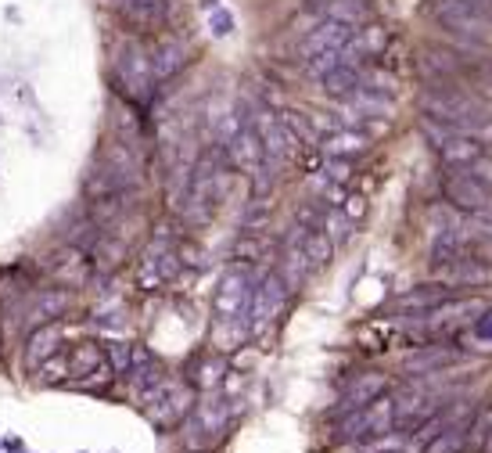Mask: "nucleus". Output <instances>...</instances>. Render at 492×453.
I'll return each instance as SVG.
<instances>
[{
    "label": "nucleus",
    "mask_w": 492,
    "mask_h": 453,
    "mask_svg": "<svg viewBox=\"0 0 492 453\" xmlns=\"http://www.w3.org/2000/svg\"><path fill=\"white\" fill-rule=\"evenodd\" d=\"M323 4H327V0H320V7H323Z\"/></svg>",
    "instance_id": "obj_47"
},
{
    "label": "nucleus",
    "mask_w": 492,
    "mask_h": 453,
    "mask_svg": "<svg viewBox=\"0 0 492 453\" xmlns=\"http://www.w3.org/2000/svg\"><path fill=\"white\" fill-rule=\"evenodd\" d=\"M115 4V11H119V18L133 29V32H159V29H166V22H169V4L166 0H112Z\"/></svg>",
    "instance_id": "obj_14"
},
{
    "label": "nucleus",
    "mask_w": 492,
    "mask_h": 453,
    "mask_svg": "<svg viewBox=\"0 0 492 453\" xmlns=\"http://www.w3.org/2000/svg\"><path fill=\"white\" fill-rule=\"evenodd\" d=\"M482 429H486V450L492 453V411L486 414V425H482Z\"/></svg>",
    "instance_id": "obj_45"
},
{
    "label": "nucleus",
    "mask_w": 492,
    "mask_h": 453,
    "mask_svg": "<svg viewBox=\"0 0 492 453\" xmlns=\"http://www.w3.org/2000/svg\"><path fill=\"white\" fill-rule=\"evenodd\" d=\"M130 353H133V346H126V342H108V346H105V360H108V367H112L115 375H126V371H130Z\"/></svg>",
    "instance_id": "obj_39"
},
{
    "label": "nucleus",
    "mask_w": 492,
    "mask_h": 453,
    "mask_svg": "<svg viewBox=\"0 0 492 453\" xmlns=\"http://www.w3.org/2000/svg\"><path fill=\"white\" fill-rule=\"evenodd\" d=\"M223 155H227V166L245 173V177H255L262 169V162H266V148H262L259 133L251 130V122H245L238 133H231L223 140Z\"/></svg>",
    "instance_id": "obj_12"
},
{
    "label": "nucleus",
    "mask_w": 492,
    "mask_h": 453,
    "mask_svg": "<svg viewBox=\"0 0 492 453\" xmlns=\"http://www.w3.org/2000/svg\"><path fill=\"white\" fill-rule=\"evenodd\" d=\"M266 216H269V202H266V198H251V205H248V213H245V231H248V234L262 231Z\"/></svg>",
    "instance_id": "obj_40"
},
{
    "label": "nucleus",
    "mask_w": 492,
    "mask_h": 453,
    "mask_svg": "<svg viewBox=\"0 0 492 453\" xmlns=\"http://www.w3.org/2000/svg\"><path fill=\"white\" fill-rule=\"evenodd\" d=\"M65 310H68V292L47 288V292H40V299H36V306H32V321H36V324H50V321L61 317Z\"/></svg>",
    "instance_id": "obj_28"
},
{
    "label": "nucleus",
    "mask_w": 492,
    "mask_h": 453,
    "mask_svg": "<svg viewBox=\"0 0 492 453\" xmlns=\"http://www.w3.org/2000/svg\"><path fill=\"white\" fill-rule=\"evenodd\" d=\"M345 61V54L342 50H323V54H313V58H305V72L313 76V79H323L331 68H338Z\"/></svg>",
    "instance_id": "obj_37"
},
{
    "label": "nucleus",
    "mask_w": 492,
    "mask_h": 453,
    "mask_svg": "<svg viewBox=\"0 0 492 453\" xmlns=\"http://www.w3.org/2000/svg\"><path fill=\"white\" fill-rule=\"evenodd\" d=\"M435 277L450 288H486L492 285V263L489 259H453V263H439Z\"/></svg>",
    "instance_id": "obj_16"
},
{
    "label": "nucleus",
    "mask_w": 492,
    "mask_h": 453,
    "mask_svg": "<svg viewBox=\"0 0 492 453\" xmlns=\"http://www.w3.org/2000/svg\"><path fill=\"white\" fill-rule=\"evenodd\" d=\"M468 173H471L475 180H482V184L492 191V151H489V148H486V155H482V159H475V162L468 166Z\"/></svg>",
    "instance_id": "obj_41"
},
{
    "label": "nucleus",
    "mask_w": 492,
    "mask_h": 453,
    "mask_svg": "<svg viewBox=\"0 0 492 453\" xmlns=\"http://www.w3.org/2000/svg\"><path fill=\"white\" fill-rule=\"evenodd\" d=\"M457 349H446V346H421L417 353H410L406 360H403V371L406 375H439V371H446V367H453L457 364Z\"/></svg>",
    "instance_id": "obj_22"
},
{
    "label": "nucleus",
    "mask_w": 492,
    "mask_h": 453,
    "mask_svg": "<svg viewBox=\"0 0 492 453\" xmlns=\"http://www.w3.org/2000/svg\"><path fill=\"white\" fill-rule=\"evenodd\" d=\"M345 216H349L352 223H356V220L363 216V198H360V195H352V198H345Z\"/></svg>",
    "instance_id": "obj_43"
},
{
    "label": "nucleus",
    "mask_w": 492,
    "mask_h": 453,
    "mask_svg": "<svg viewBox=\"0 0 492 453\" xmlns=\"http://www.w3.org/2000/svg\"><path fill=\"white\" fill-rule=\"evenodd\" d=\"M58 342H61V328L50 321V324H40L32 335H29V342H25V367L29 371H36L40 364H47L54 353H58Z\"/></svg>",
    "instance_id": "obj_26"
},
{
    "label": "nucleus",
    "mask_w": 492,
    "mask_h": 453,
    "mask_svg": "<svg viewBox=\"0 0 492 453\" xmlns=\"http://www.w3.org/2000/svg\"><path fill=\"white\" fill-rule=\"evenodd\" d=\"M453 259H489L492 263V223L457 216L453 223H442L432 238V267L453 263Z\"/></svg>",
    "instance_id": "obj_2"
},
{
    "label": "nucleus",
    "mask_w": 492,
    "mask_h": 453,
    "mask_svg": "<svg viewBox=\"0 0 492 453\" xmlns=\"http://www.w3.org/2000/svg\"><path fill=\"white\" fill-rule=\"evenodd\" d=\"M187 443L198 450V447H209L216 443L223 432H227V421H231V400L223 396H213L205 403H198V411H191L187 418Z\"/></svg>",
    "instance_id": "obj_9"
},
{
    "label": "nucleus",
    "mask_w": 492,
    "mask_h": 453,
    "mask_svg": "<svg viewBox=\"0 0 492 453\" xmlns=\"http://www.w3.org/2000/svg\"><path fill=\"white\" fill-rule=\"evenodd\" d=\"M428 11L446 36L492 47V14L478 0H428Z\"/></svg>",
    "instance_id": "obj_4"
},
{
    "label": "nucleus",
    "mask_w": 492,
    "mask_h": 453,
    "mask_svg": "<svg viewBox=\"0 0 492 453\" xmlns=\"http://www.w3.org/2000/svg\"><path fill=\"white\" fill-rule=\"evenodd\" d=\"M223 378H227V360H223V357H202V360L195 364V375H191V382H195L198 389H205V393L220 389Z\"/></svg>",
    "instance_id": "obj_29"
},
{
    "label": "nucleus",
    "mask_w": 492,
    "mask_h": 453,
    "mask_svg": "<svg viewBox=\"0 0 492 453\" xmlns=\"http://www.w3.org/2000/svg\"><path fill=\"white\" fill-rule=\"evenodd\" d=\"M435 151H439V159H442V166H446V169H468L475 159H482V155H486V144H482V140H475V137H468V133L450 130V133H446V140H442Z\"/></svg>",
    "instance_id": "obj_18"
},
{
    "label": "nucleus",
    "mask_w": 492,
    "mask_h": 453,
    "mask_svg": "<svg viewBox=\"0 0 492 453\" xmlns=\"http://www.w3.org/2000/svg\"><path fill=\"white\" fill-rule=\"evenodd\" d=\"M327 202H302L298 213H295V223L305 227V231H320L323 227V216H327Z\"/></svg>",
    "instance_id": "obj_36"
},
{
    "label": "nucleus",
    "mask_w": 492,
    "mask_h": 453,
    "mask_svg": "<svg viewBox=\"0 0 492 453\" xmlns=\"http://www.w3.org/2000/svg\"><path fill=\"white\" fill-rule=\"evenodd\" d=\"M144 400V414L155 429H173L180 425L191 411H195V393L187 382H177V378H162L155 389L141 393Z\"/></svg>",
    "instance_id": "obj_5"
},
{
    "label": "nucleus",
    "mask_w": 492,
    "mask_h": 453,
    "mask_svg": "<svg viewBox=\"0 0 492 453\" xmlns=\"http://www.w3.org/2000/svg\"><path fill=\"white\" fill-rule=\"evenodd\" d=\"M442 195H446L450 209H457L471 220L492 223V191L482 180H475L468 169H450L442 177Z\"/></svg>",
    "instance_id": "obj_6"
},
{
    "label": "nucleus",
    "mask_w": 492,
    "mask_h": 453,
    "mask_svg": "<svg viewBox=\"0 0 492 453\" xmlns=\"http://www.w3.org/2000/svg\"><path fill=\"white\" fill-rule=\"evenodd\" d=\"M349 227H352V220L342 213V209H327V216H323V234L331 238V241H345L349 238Z\"/></svg>",
    "instance_id": "obj_38"
},
{
    "label": "nucleus",
    "mask_w": 492,
    "mask_h": 453,
    "mask_svg": "<svg viewBox=\"0 0 492 453\" xmlns=\"http://www.w3.org/2000/svg\"><path fill=\"white\" fill-rule=\"evenodd\" d=\"M349 169H352V162H349V159H327V173H331V180H334V184L349 180Z\"/></svg>",
    "instance_id": "obj_42"
},
{
    "label": "nucleus",
    "mask_w": 492,
    "mask_h": 453,
    "mask_svg": "<svg viewBox=\"0 0 492 453\" xmlns=\"http://www.w3.org/2000/svg\"><path fill=\"white\" fill-rule=\"evenodd\" d=\"M280 119H284V126L291 130V137H295L298 144H305V148H320V130L313 126L309 115H302V112H280Z\"/></svg>",
    "instance_id": "obj_31"
},
{
    "label": "nucleus",
    "mask_w": 492,
    "mask_h": 453,
    "mask_svg": "<svg viewBox=\"0 0 492 453\" xmlns=\"http://www.w3.org/2000/svg\"><path fill=\"white\" fill-rule=\"evenodd\" d=\"M180 252L173 249V241H166V234H159L151 245H148V252H144V259H141V270H137V285L144 288V292H155V288H162V285H169L177 274H180Z\"/></svg>",
    "instance_id": "obj_8"
},
{
    "label": "nucleus",
    "mask_w": 492,
    "mask_h": 453,
    "mask_svg": "<svg viewBox=\"0 0 492 453\" xmlns=\"http://www.w3.org/2000/svg\"><path fill=\"white\" fill-rule=\"evenodd\" d=\"M392 429V400L388 396H378L370 407H367V436H385Z\"/></svg>",
    "instance_id": "obj_33"
},
{
    "label": "nucleus",
    "mask_w": 492,
    "mask_h": 453,
    "mask_svg": "<svg viewBox=\"0 0 492 453\" xmlns=\"http://www.w3.org/2000/svg\"><path fill=\"white\" fill-rule=\"evenodd\" d=\"M385 393H388V378H385V375H378V371L360 375V378H352V382L345 385L342 407H334L331 418H345V414H352V411H360V407H370V403H374L378 396H385Z\"/></svg>",
    "instance_id": "obj_17"
},
{
    "label": "nucleus",
    "mask_w": 492,
    "mask_h": 453,
    "mask_svg": "<svg viewBox=\"0 0 492 453\" xmlns=\"http://www.w3.org/2000/svg\"><path fill=\"white\" fill-rule=\"evenodd\" d=\"M302 249H305L309 270H320V267H327V263H331V256H334V241H331L323 231H305V238H302Z\"/></svg>",
    "instance_id": "obj_30"
},
{
    "label": "nucleus",
    "mask_w": 492,
    "mask_h": 453,
    "mask_svg": "<svg viewBox=\"0 0 492 453\" xmlns=\"http://www.w3.org/2000/svg\"><path fill=\"white\" fill-rule=\"evenodd\" d=\"M360 86H363V68H360L356 61H342L338 68H331V72L323 76V94L334 97V101H342V104H345Z\"/></svg>",
    "instance_id": "obj_25"
},
{
    "label": "nucleus",
    "mask_w": 492,
    "mask_h": 453,
    "mask_svg": "<svg viewBox=\"0 0 492 453\" xmlns=\"http://www.w3.org/2000/svg\"><path fill=\"white\" fill-rule=\"evenodd\" d=\"M320 148H323L331 159H356L360 151L370 148V137H367L360 126H342V130L327 133V140H323Z\"/></svg>",
    "instance_id": "obj_27"
},
{
    "label": "nucleus",
    "mask_w": 492,
    "mask_h": 453,
    "mask_svg": "<svg viewBox=\"0 0 492 453\" xmlns=\"http://www.w3.org/2000/svg\"><path fill=\"white\" fill-rule=\"evenodd\" d=\"M112 83L115 90L130 101V104H148L151 94H155V72H151V54L141 40H126L119 50H115V61H112Z\"/></svg>",
    "instance_id": "obj_3"
},
{
    "label": "nucleus",
    "mask_w": 492,
    "mask_h": 453,
    "mask_svg": "<svg viewBox=\"0 0 492 453\" xmlns=\"http://www.w3.org/2000/svg\"><path fill=\"white\" fill-rule=\"evenodd\" d=\"M435 411H439L435 393H428L424 385H403V389L392 396V429H417V425H424Z\"/></svg>",
    "instance_id": "obj_10"
},
{
    "label": "nucleus",
    "mask_w": 492,
    "mask_h": 453,
    "mask_svg": "<svg viewBox=\"0 0 492 453\" xmlns=\"http://www.w3.org/2000/svg\"><path fill=\"white\" fill-rule=\"evenodd\" d=\"M287 295H291V288H287V281L280 277V270H266L262 277H255V281H251L248 306H245V328L248 331L262 328V324L277 313V306H280Z\"/></svg>",
    "instance_id": "obj_7"
},
{
    "label": "nucleus",
    "mask_w": 492,
    "mask_h": 453,
    "mask_svg": "<svg viewBox=\"0 0 492 453\" xmlns=\"http://www.w3.org/2000/svg\"><path fill=\"white\" fill-rule=\"evenodd\" d=\"M352 32H356V25L338 22V18H323L316 29L305 32V40L298 43V54L313 58V54H323V50H345V43L352 40Z\"/></svg>",
    "instance_id": "obj_15"
},
{
    "label": "nucleus",
    "mask_w": 492,
    "mask_h": 453,
    "mask_svg": "<svg viewBox=\"0 0 492 453\" xmlns=\"http://www.w3.org/2000/svg\"><path fill=\"white\" fill-rule=\"evenodd\" d=\"M302 238H305V227H291L287 241H284V259H280V277L287 281V288H302L305 277H309V259H305V249H302Z\"/></svg>",
    "instance_id": "obj_19"
},
{
    "label": "nucleus",
    "mask_w": 492,
    "mask_h": 453,
    "mask_svg": "<svg viewBox=\"0 0 492 453\" xmlns=\"http://www.w3.org/2000/svg\"><path fill=\"white\" fill-rule=\"evenodd\" d=\"M251 274L248 270H227L220 288H216V317L220 321H238L245 317V306H248V295H251Z\"/></svg>",
    "instance_id": "obj_13"
},
{
    "label": "nucleus",
    "mask_w": 492,
    "mask_h": 453,
    "mask_svg": "<svg viewBox=\"0 0 492 453\" xmlns=\"http://www.w3.org/2000/svg\"><path fill=\"white\" fill-rule=\"evenodd\" d=\"M453 292H457V288H450V285H442V281L417 285L414 292L399 295V310H406V313H432V310H439L442 303H450Z\"/></svg>",
    "instance_id": "obj_21"
},
{
    "label": "nucleus",
    "mask_w": 492,
    "mask_h": 453,
    "mask_svg": "<svg viewBox=\"0 0 492 453\" xmlns=\"http://www.w3.org/2000/svg\"><path fill=\"white\" fill-rule=\"evenodd\" d=\"M248 122H251V130L259 133V140H262V148H266V159L269 162H284V159H291V151H295V137H291V130L284 126V119H280V112H269V108H255V115H248Z\"/></svg>",
    "instance_id": "obj_11"
},
{
    "label": "nucleus",
    "mask_w": 492,
    "mask_h": 453,
    "mask_svg": "<svg viewBox=\"0 0 492 453\" xmlns=\"http://www.w3.org/2000/svg\"><path fill=\"white\" fill-rule=\"evenodd\" d=\"M363 436H367V407L345 414L342 425H338V432H334L338 443H352V439H363Z\"/></svg>",
    "instance_id": "obj_35"
},
{
    "label": "nucleus",
    "mask_w": 492,
    "mask_h": 453,
    "mask_svg": "<svg viewBox=\"0 0 492 453\" xmlns=\"http://www.w3.org/2000/svg\"><path fill=\"white\" fill-rule=\"evenodd\" d=\"M65 367L68 375L76 378H94V375H105L108 371V360H105V349L94 346V342H79L65 353Z\"/></svg>",
    "instance_id": "obj_23"
},
{
    "label": "nucleus",
    "mask_w": 492,
    "mask_h": 453,
    "mask_svg": "<svg viewBox=\"0 0 492 453\" xmlns=\"http://www.w3.org/2000/svg\"><path fill=\"white\" fill-rule=\"evenodd\" d=\"M421 112L432 122H442L457 133H471L475 126L492 122V101L478 97L460 83H428L421 90Z\"/></svg>",
    "instance_id": "obj_1"
},
{
    "label": "nucleus",
    "mask_w": 492,
    "mask_h": 453,
    "mask_svg": "<svg viewBox=\"0 0 492 453\" xmlns=\"http://www.w3.org/2000/svg\"><path fill=\"white\" fill-rule=\"evenodd\" d=\"M320 11H323L327 18H338V22H349V25H360V22L370 14L363 0H327Z\"/></svg>",
    "instance_id": "obj_32"
},
{
    "label": "nucleus",
    "mask_w": 492,
    "mask_h": 453,
    "mask_svg": "<svg viewBox=\"0 0 492 453\" xmlns=\"http://www.w3.org/2000/svg\"><path fill=\"white\" fill-rule=\"evenodd\" d=\"M126 378L133 382V389H137V393H148V389H155V385L166 378V371H162V364L151 357V349H144V346H133Z\"/></svg>",
    "instance_id": "obj_24"
},
{
    "label": "nucleus",
    "mask_w": 492,
    "mask_h": 453,
    "mask_svg": "<svg viewBox=\"0 0 492 453\" xmlns=\"http://www.w3.org/2000/svg\"><path fill=\"white\" fill-rule=\"evenodd\" d=\"M475 331H478V335H482L486 342H492V310H482V317H478Z\"/></svg>",
    "instance_id": "obj_44"
},
{
    "label": "nucleus",
    "mask_w": 492,
    "mask_h": 453,
    "mask_svg": "<svg viewBox=\"0 0 492 453\" xmlns=\"http://www.w3.org/2000/svg\"><path fill=\"white\" fill-rule=\"evenodd\" d=\"M478 4H482V7H486V11L492 14V0H478Z\"/></svg>",
    "instance_id": "obj_46"
},
{
    "label": "nucleus",
    "mask_w": 492,
    "mask_h": 453,
    "mask_svg": "<svg viewBox=\"0 0 492 453\" xmlns=\"http://www.w3.org/2000/svg\"><path fill=\"white\" fill-rule=\"evenodd\" d=\"M148 54H151V72H155V79H173V76L187 65V47H184V40H177V36H159Z\"/></svg>",
    "instance_id": "obj_20"
},
{
    "label": "nucleus",
    "mask_w": 492,
    "mask_h": 453,
    "mask_svg": "<svg viewBox=\"0 0 492 453\" xmlns=\"http://www.w3.org/2000/svg\"><path fill=\"white\" fill-rule=\"evenodd\" d=\"M468 429H457V425H450V429H442V432H435L432 439H428V447L424 453H460L464 450V436Z\"/></svg>",
    "instance_id": "obj_34"
}]
</instances>
